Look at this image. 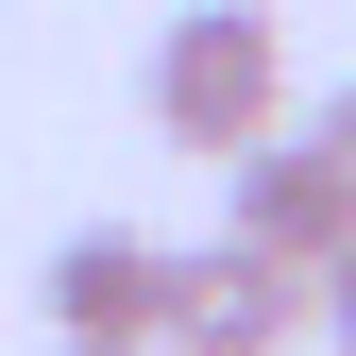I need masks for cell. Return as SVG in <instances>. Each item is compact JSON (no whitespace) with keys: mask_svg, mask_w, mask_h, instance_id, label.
<instances>
[{"mask_svg":"<svg viewBox=\"0 0 356 356\" xmlns=\"http://www.w3.org/2000/svg\"><path fill=\"white\" fill-rule=\"evenodd\" d=\"M289 34L254 17V0H187V17L153 34V136L187 153V170H238L254 136H289Z\"/></svg>","mask_w":356,"mask_h":356,"instance_id":"1","label":"cell"},{"mask_svg":"<svg viewBox=\"0 0 356 356\" xmlns=\"http://www.w3.org/2000/svg\"><path fill=\"white\" fill-rule=\"evenodd\" d=\"M289 339H305V272H272V254L187 238L153 272V356H289Z\"/></svg>","mask_w":356,"mask_h":356,"instance_id":"2","label":"cell"},{"mask_svg":"<svg viewBox=\"0 0 356 356\" xmlns=\"http://www.w3.org/2000/svg\"><path fill=\"white\" fill-rule=\"evenodd\" d=\"M220 187H238V220H220V238H238V254H272V272H323V254L356 238V204H339V170L305 153V136H254L238 170H220Z\"/></svg>","mask_w":356,"mask_h":356,"instance_id":"3","label":"cell"},{"mask_svg":"<svg viewBox=\"0 0 356 356\" xmlns=\"http://www.w3.org/2000/svg\"><path fill=\"white\" fill-rule=\"evenodd\" d=\"M153 272H170V238H136V220H85V238H51L34 305H51V339H153Z\"/></svg>","mask_w":356,"mask_h":356,"instance_id":"4","label":"cell"},{"mask_svg":"<svg viewBox=\"0 0 356 356\" xmlns=\"http://www.w3.org/2000/svg\"><path fill=\"white\" fill-rule=\"evenodd\" d=\"M289 136L339 170V204H356V85H323V102H289Z\"/></svg>","mask_w":356,"mask_h":356,"instance_id":"5","label":"cell"},{"mask_svg":"<svg viewBox=\"0 0 356 356\" xmlns=\"http://www.w3.org/2000/svg\"><path fill=\"white\" fill-rule=\"evenodd\" d=\"M305 339H323V356H356V238L305 272Z\"/></svg>","mask_w":356,"mask_h":356,"instance_id":"6","label":"cell"},{"mask_svg":"<svg viewBox=\"0 0 356 356\" xmlns=\"http://www.w3.org/2000/svg\"><path fill=\"white\" fill-rule=\"evenodd\" d=\"M68 356H153V339H68Z\"/></svg>","mask_w":356,"mask_h":356,"instance_id":"7","label":"cell"}]
</instances>
